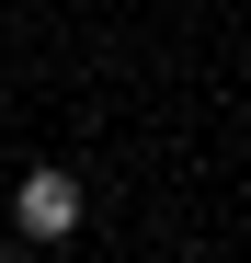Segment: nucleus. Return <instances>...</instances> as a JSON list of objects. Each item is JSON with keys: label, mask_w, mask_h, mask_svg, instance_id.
Here are the masks:
<instances>
[{"label": "nucleus", "mask_w": 251, "mask_h": 263, "mask_svg": "<svg viewBox=\"0 0 251 263\" xmlns=\"http://www.w3.org/2000/svg\"><path fill=\"white\" fill-rule=\"evenodd\" d=\"M80 217H92V195H80V172H69V160H34L23 183H12V229H23L34 252H57Z\"/></svg>", "instance_id": "f257e3e1"}, {"label": "nucleus", "mask_w": 251, "mask_h": 263, "mask_svg": "<svg viewBox=\"0 0 251 263\" xmlns=\"http://www.w3.org/2000/svg\"><path fill=\"white\" fill-rule=\"evenodd\" d=\"M0 263H34V240H23V252H0Z\"/></svg>", "instance_id": "f03ea898"}]
</instances>
